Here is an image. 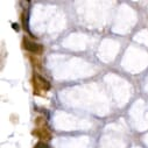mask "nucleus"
<instances>
[{"label": "nucleus", "mask_w": 148, "mask_h": 148, "mask_svg": "<svg viewBox=\"0 0 148 148\" xmlns=\"http://www.w3.org/2000/svg\"><path fill=\"white\" fill-rule=\"evenodd\" d=\"M33 85H34V93L35 92L38 93L39 90H42V91L50 90V83L42 76L38 75V73H34L33 75Z\"/></svg>", "instance_id": "f257e3e1"}, {"label": "nucleus", "mask_w": 148, "mask_h": 148, "mask_svg": "<svg viewBox=\"0 0 148 148\" xmlns=\"http://www.w3.org/2000/svg\"><path fill=\"white\" fill-rule=\"evenodd\" d=\"M22 48L26 49L27 51L32 53V54H35V55H41L43 53V46L42 45L33 42L26 38H23V40H22Z\"/></svg>", "instance_id": "f03ea898"}, {"label": "nucleus", "mask_w": 148, "mask_h": 148, "mask_svg": "<svg viewBox=\"0 0 148 148\" xmlns=\"http://www.w3.org/2000/svg\"><path fill=\"white\" fill-rule=\"evenodd\" d=\"M32 133H33L34 135H36L38 138H40V139H45V140H47V141L51 140V134H50V132H49L47 128H38V130L33 131Z\"/></svg>", "instance_id": "7ed1b4c3"}, {"label": "nucleus", "mask_w": 148, "mask_h": 148, "mask_svg": "<svg viewBox=\"0 0 148 148\" xmlns=\"http://www.w3.org/2000/svg\"><path fill=\"white\" fill-rule=\"evenodd\" d=\"M34 148H50V146L48 143H46L45 141H39L34 146Z\"/></svg>", "instance_id": "20e7f679"}, {"label": "nucleus", "mask_w": 148, "mask_h": 148, "mask_svg": "<svg viewBox=\"0 0 148 148\" xmlns=\"http://www.w3.org/2000/svg\"><path fill=\"white\" fill-rule=\"evenodd\" d=\"M12 27H13V29H15L16 32H18V30L20 29V27H19V25H18V23H15V22H13V23H12Z\"/></svg>", "instance_id": "39448f33"}]
</instances>
